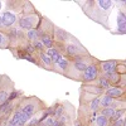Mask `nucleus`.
Masks as SVG:
<instances>
[{
	"label": "nucleus",
	"instance_id": "obj_11",
	"mask_svg": "<svg viewBox=\"0 0 126 126\" xmlns=\"http://www.w3.org/2000/svg\"><path fill=\"white\" fill-rule=\"evenodd\" d=\"M124 113H125V109H117V110H115L113 115L109 119V124H112V122H115L116 120L124 117Z\"/></svg>",
	"mask_w": 126,
	"mask_h": 126
},
{
	"label": "nucleus",
	"instance_id": "obj_31",
	"mask_svg": "<svg viewBox=\"0 0 126 126\" xmlns=\"http://www.w3.org/2000/svg\"><path fill=\"white\" fill-rule=\"evenodd\" d=\"M125 125H126V122H125V119L124 117H121V119L116 120L115 122H112V126H125Z\"/></svg>",
	"mask_w": 126,
	"mask_h": 126
},
{
	"label": "nucleus",
	"instance_id": "obj_16",
	"mask_svg": "<svg viewBox=\"0 0 126 126\" xmlns=\"http://www.w3.org/2000/svg\"><path fill=\"white\" fill-rule=\"evenodd\" d=\"M39 57H40V61H42V63L44 64V67H47V68H50L52 66H53V63H52V59L46 54V53H40L39 54Z\"/></svg>",
	"mask_w": 126,
	"mask_h": 126
},
{
	"label": "nucleus",
	"instance_id": "obj_26",
	"mask_svg": "<svg viewBox=\"0 0 126 126\" xmlns=\"http://www.w3.org/2000/svg\"><path fill=\"white\" fill-rule=\"evenodd\" d=\"M85 91H87V92H91V93H93V94H101L102 93V90L97 86V87H94V86H87L86 88H85Z\"/></svg>",
	"mask_w": 126,
	"mask_h": 126
},
{
	"label": "nucleus",
	"instance_id": "obj_5",
	"mask_svg": "<svg viewBox=\"0 0 126 126\" xmlns=\"http://www.w3.org/2000/svg\"><path fill=\"white\" fill-rule=\"evenodd\" d=\"M1 16H3V24H4V27H12L16 22V15L13 14L12 12H9V10L5 12V13H3Z\"/></svg>",
	"mask_w": 126,
	"mask_h": 126
},
{
	"label": "nucleus",
	"instance_id": "obj_4",
	"mask_svg": "<svg viewBox=\"0 0 126 126\" xmlns=\"http://www.w3.org/2000/svg\"><path fill=\"white\" fill-rule=\"evenodd\" d=\"M39 40H40V43L43 44L44 48H53V43H54V40H53V37H52L49 33H42L39 34Z\"/></svg>",
	"mask_w": 126,
	"mask_h": 126
},
{
	"label": "nucleus",
	"instance_id": "obj_25",
	"mask_svg": "<svg viewBox=\"0 0 126 126\" xmlns=\"http://www.w3.org/2000/svg\"><path fill=\"white\" fill-rule=\"evenodd\" d=\"M117 25L121 27V25H126V15L124 14V12H119L117 14Z\"/></svg>",
	"mask_w": 126,
	"mask_h": 126
},
{
	"label": "nucleus",
	"instance_id": "obj_1",
	"mask_svg": "<svg viewBox=\"0 0 126 126\" xmlns=\"http://www.w3.org/2000/svg\"><path fill=\"white\" fill-rule=\"evenodd\" d=\"M97 77H98V68H97L96 64H88L86 71L83 72V75H82L83 81H86V82L94 81Z\"/></svg>",
	"mask_w": 126,
	"mask_h": 126
},
{
	"label": "nucleus",
	"instance_id": "obj_36",
	"mask_svg": "<svg viewBox=\"0 0 126 126\" xmlns=\"http://www.w3.org/2000/svg\"><path fill=\"white\" fill-rule=\"evenodd\" d=\"M9 126H10V125H9Z\"/></svg>",
	"mask_w": 126,
	"mask_h": 126
},
{
	"label": "nucleus",
	"instance_id": "obj_6",
	"mask_svg": "<svg viewBox=\"0 0 126 126\" xmlns=\"http://www.w3.org/2000/svg\"><path fill=\"white\" fill-rule=\"evenodd\" d=\"M64 52L69 57H76V56H79L81 54L79 47L76 43H68V44H66L64 46Z\"/></svg>",
	"mask_w": 126,
	"mask_h": 126
},
{
	"label": "nucleus",
	"instance_id": "obj_24",
	"mask_svg": "<svg viewBox=\"0 0 126 126\" xmlns=\"http://www.w3.org/2000/svg\"><path fill=\"white\" fill-rule=\"evenodd\" d=\"M8 96H9V91L6 88H0V105L8 101Z\"/></svg>",
	"mask_w": 126,
	"mask_h": 126
},
{
	"label": "nucleus",
	"instance_id": "obj_15",
	"mask_svg": "<svg viewBox=\"0 0 126 126\" xmlns=\"http://www.w3.org/2000/svg\"><path fill=\"white\" fill-rule=\"evenodd\" d=\"M19 57L23 58V59H25V61H29V62H32V63H37V59L32 56V54H28L24 49L19 50Z\"/></svg>",
	"mask_w": 126,
	"mask_h": 126
},
{
	"label": "nucleus",
	"instance_id": "obj_18",
	"mask_svg": "<svg viewBox=\"0 0 126 126\" xmlns=\"http://www.w3.org/2000/svg\"><path fill=\"white\" fill-rule=\"evenodd\" d=\"M94 122H96L97 126H109V119L107 117H105L102 116V115H97V117L96 120H94Z\"/></svg>",
	"mask_w": 126,
	"mask_h": 126
},
{
	"label": "nucleus",
	"instance_id": "obj_32",
	"mask_svg": "<svg viewBox=\"0 0 126 126\" xmlns=\"http://www.w3.org/2000/svg\"><path fill=\"white\" fill-rule=\"evenodd\" d=\"M5 42H6V37L3 33H0V47H3Z\"/></svg>",
	"mask_w": 126,
	"mask_h": 126
},
{
	"label": "nucleus",
	"instance_id": "obj_2",
	"mask_svg": "<svg viewBox=\"0 0 126 126\" xmlns=\"http://www.w3.org/2000/svg\"><path fill=\"white\" fill-rule=\"evenodd\" d=\"M35 23H37V20L34 15H25L19 20V27L23 30H30L34 28Z\"/></svg>",
	"mask_w": 126,
	"mask_h": 126
},
{
	"label": "nucleus",
	"instance_id": "obj_30",
	"mask_svg": "<svg viewBox=\"0 0 126 126\" xmlns=\"http://www.w3.org/2000/svg\"><path fill=\"white\" fill-rule=\"evenodd\" d=\"M24 50L27 52L28 54H33V53H35V50H34L33 46H32V43H27V44L24 46Z\"/></svg>",
	"mask_w": 126,
	"mask_h": 126
},
{
	"label": "nucleus",
	"instance_id": "obj_35",
	"mask_svg": "<svg viewBox=\"0 0 126 126\" xmlns=\"http://www.w3.org/2000/svg\"><path fill=\"white\" fill-rule=\"evenodd\" d=\"M1 6H3V3H1V1H0V10H1Z\"/></svg>",
	"mask_w": 126,
	"mask_h": 126
},
{
	"label": "nucleus",
	"instance_id": "obj_28",
	"mask_svg": "<svg viewBox=\"0 0 126 126\" xmlns=\"http://www.w3.org/2000/svg\"><path fill=\"white\" fill-rule=\"evenodd\" d=\"M20 94L19 91H15V90H12V92H9V96H8V101L9 102H13L14 100L18 98V96Z\"/></svg>",
	"mask_w": 126,
	"mask_h": 126
},
{
	"label": "nucleus",
	"instance_id": "obj_19",
	"mask_svg": "<svg viewBox=\"0 0 126 126\" xmlns=\"http://www.w3.org/2000/svg\"><path fill=\"white\" fill-rule=\"evenodd\" d=\"M98 87H100L102 91H106L107 88H110V82L102 76V77L98 78Z\"/></svg>",
	"mask_w": 126,
	"mask_h": 126
},
{
	"label": "nucleus",
	"instance_id": "obj_3",
	"mask_svg": "<svg viewBox=\"0 0 126 126\" xmlns=\"http://www.w3.org/2000/svg\"><path fill=\"white\" fill-rule=\"evenodd\" d=\"M116 66H117V61H105L101 63V68L103 72V76L111 75V73L116 72Z\"/></svg>",
	"mask_w": 126,
	"mask_h": 126
},
{
	"label": "nucleus",
	"instance_id": "obj_9",
	"mask_svg": "<svg viewBox=\"0 0 126 126\" xmlns=\"http://www.w3.org/2000/svg\"><path fill=\"white\" fill-rule=\"evenodd\" d=\"M105 78H106L109 82H111V83H115V85H119V83L122 81V78H124V76H120L119 73H111V75H106V76H103Z\"/></svg>",
	"mask_w": 126,
	"mask_h": 126
},
{
	"label": "nucleus",
	"instance_id": "obj_7",
	"mask_svg": "<svg viewBox=\"0 0 126 126\" xmlns=\"http://www.w3.org/2000/svg\"><path fill=\"white\" fill-rule=\"evenodd\" d=\"M106 96H109V97H111V98H119V97H121L122 94H124V90L121 88V87H117V86H115V87H110V88H107L106 90Z\"/></svg>",
	"mask_w": 126,
	"mask_h": 126
},
{
	"label": "nucleus",
	"instance_id": "obj_23",
	"mask_svg": "<svg viewBox=\"0 0 126 126\" xmlns=\"http://www.w3.org/2000/svg\"><path fill=\"white\" fill-rule=\"evenodd\" d=\"M97 5H100L102 8V10H107V9H110L112 6V1L111 0H98Z\"/></svg>",
	"mask_w": 126,
	"mask_h": 126
},
{
	"label": "nucleus",
	"instance_id": "obj_21",
	"mask_svg": "<svg viewBox=\"0 0 126 126\" xmlns=\"http://www.w3.org/2000/svg\"><path fill=\"white\" fill-rule=\"evenodd\" d=\"M98 107H100V98H98V97H94V98L91 100V102H90V110H91L92 112H94V111L98 110Z\"/></svg>",
	"mask_w": 126,
	"mask_h": 126
},
{
	"label": "nucleus",
	"instance_id": "obj_14",
	"mask_svg": "<svg viewBox=\"0 0 126 126\" xmlns=\"http://www.w3.org/2000/svg\"><path fill=\"white\" fill-rule=\"evenodd\" d=\"M113 101H115L113 98L106 96V94H103V97L100 98V106H102V107H111Z\"/></svg>",
	"mask_w": 126,
	"mask_h": 126
},
{
	"label": "nucleus",
	"instance_id": "obj_34",
	"mask_svg": "<svg viewBox=\"0 0 126 126\" xmlns=\"http://www.w3.org/2000/svg\"><path fill=\"white\" fill-rule=\"evenodd\" d=\"M4 27V24H3V16L0 15V28H3Z\"/></svg>",
	"mask_w": 126,
	"mask_h": 126
},
{
	"label": "nucleus",
	"instance_id": "obj_33",
	"mask_svg": "<svg viewBox=\"0 0 126 126\" xmlns=\"http://www.w3.org/2000/svg\"><path fill=\"white\" fill-rule=\"evenodd\" d=\"M75 126H85V124H83V122L78 119V120H76V121H75Z\"/></svg>",
	"mask_w": 126,
	"mask_h": 126
},
{
	"label": "nucleus",
	"instance_id": "obj_12",
	"mask_svg": "<svg viewBox=\"0 0 126 126\" xmlns=\"http://www.w3.org/2000/svg\"><path fill=\"white\" fill-rule=\"evenodd\" d=\"M27 38H28V40L30 42V43H33V42L38 40V39H39L38 29H37V28H33V29L28 30V32H27Z\"/></svg>",
	"mask_w": 126,
	"mask_h": 126
},
{
	"label": "nucleus",
	"instance_id": "obj_22",
	"mask_svg": "<svg viewBox=\"0 0 126 126\" xmlns=\"http://www.w3.org/2000/svg\"><path fill=\"white\" fill-rule=\"evenodd\" d=\"M113 112H115V109H113V107H103L100 115H102V116L110 119L112 115H113Z\"/></svg>",
	"mask_w": 126,
	"mask_h": 126
},
{
	"label": "nucleus",
	"instance_id": "obj_13",
	"mask_svg": "<svg viewBox=\"0 0 126 126\" xmlns=\"http://www.w3.org/2000/svg\"><path fill=\"white\" fill-rule=\"evenodd\" d=\"M63 115H64V106H63V105H58L57 103V106H56L53 113H52V117H54V119L58 120L59 117L63 116Z\"/></svg>",
	"mask_w": 126,
	"mask_h": 126
},
{
	"label": "nucleus",
	"instance_id": "obj_8",
	"mask_svg": "<svg viewBox=\"0 0 126 126\" xmlns=\"http://www.w3.org/2000/svg\"><path fill=\"white\" fill-rule=\"evenodd\" d=\"M54 35H56V39L57 42H59V43H64V42L68 40L69 35L66 30H63V29H54Z\"/></svg>",
	"mask_w": 126,
	"mask_h": 126
},
{
	"label": "nucleus",
	"instance_id": "obj_10",
	"mask_svg": "<svg viewBox=\"0 0 126 126\" xmlns=\"http://www.w3.org/2000/svg\"><path fill=\"white\" fill-rule=\"evenodd\" d=\"M13 110V103L9 102V101H5L4 103L0 105V115H6V113H10Z\"/></svg>",
	"mask_w": 126,
	"mask_h": 126
},
{
	"label": "nucleus",
	"instance_id": "obj_29",
	"mask_svg": "<svg viewBox=\"0 0 126 126\" xmlns=\"http://www.w3.org/2000/svg\"><path fill=\"white\" fill-rule=\"evenodd\" d=\"M59 53H61V52H59L57 48H49V49L47 50V53H46V54H47V56H48V57L52 59L53 57H56V56H57V54H59Z\"/></svg>",
	"mask_w": 126,
	"mask_h": 126
},
{
	"label": "nucleus",
	"instance_id": "obj_27",
	"mask_svg": "<svg viewBox=\"0 0 126 126\" xmlns=\"http://www.w3.org/2000/svg\"><path fill=\"white\" fill-rule=\"evenodd\" d=\"M19 33L20 32L16 29V28H12V29H9V37L12 40H16L18 37H19Z\"/></svg>",
	"mask_w": 126,
	"mask_h": 126
},
{
	"label": "nucleus",
	"instance_id": "obj_20",
	"mask_svg": "<svg viewBox=\"0 0 126 126\" xmlns=\"http://www.w3.org/2000/svg\"><path fill=\"white\" fill-rule=\"evenodd\" d=\"M32 46H33V48H34V50L37 52V53H44V47H43V44L40 43V40L38 39V40H35V42H33L32 43Z\"/></svg>",
	"mask_w": 126,
	"mask_h": 126
},
{
	"label": "nucleus",
	"instance_id": "obj_17",
	"mask_svg": "<svg viewBox=\"0 0 126 126\" xmlns=\"http://www.w3.org/2000/svg\"><path fill=\"white\" fill-rule=\"evenodd\" d=\"M56 66H58L62 71H67L68 69V66H69V59L66 58V57H62Z\"/></svg>",
	"mask_w": 126,
	"mask_h": 126
}]
</instances>
